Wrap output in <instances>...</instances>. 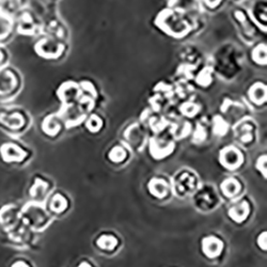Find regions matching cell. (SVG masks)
Segmentation results:
<instances>
[{
  "instance_id": "1",
  "label": "cell",
  "mask_w": 267,
  "mask_h": 267,
  "mask_svg": "<svg viewBox=\"0 0 267 267\" xmlns=\"http://www.w3.org/2000/svg\"><path fill=\"white\" fill-rule=\"evenodd\" d=\"M155 24L166 35L173 37H183L190 31V26L176 11L166 9L157 15Z\"/></svg>"
},
{
  "instance_id": "2",
  "label": "cell",
  "mask_w": 267,
  "mask_h": 267,
  "mask_svg": "<svg viewBox=\"0 0 267 267\" xmlns=\"http://www.w3.org/2000/svg\"><path fill=\"white\" fill-rule=\"evenodd\" d=\"M219 202V197L216 190L211 185H203L194 195V204L196 208L202 212L214 210Z\"/></svg>"
},
{
  "instance_id": "3",
  "label": "cell",
  "mask_w": 267,
  "mask_h": 267,
  "mask_svg": "<svg viewBox=\"0 0 267 267\" xmlns=\"http://www.w3.org/2000/svg\"><path fill=\"white\" fill-rule=\"evenodd\" d=\"M174 149H176V143L172 138L155 135L153 138L150 139L149 151L154 160H161L167 159L173 153Z\"/></svg>"
},
{
  "instance_id": "4",
  "label": "cell",
  "mask_w": 267,
  "mask_h": 267,
  "mask_svg": "<svg viewBox=\"0 0 267 267\" xmlns=\"http://www.w3.org/2000/svg\"><path fill=\"white\" fill-rule=\"evenodd\" d=\"M219 163L227 170H236L244 163V154L235 145H227L219 151Z\"/></svg>"
},
{
  "instance_id": "5",
  "label": "cell",
  "mask_w": 267,
  "mask_h": 267,
  "mask_svg": "<svg viewBox=\"0 0 267 267\" xmlns=\"http://www.w3.org/2000/svg\"><path fill=\"white\" fill-rule=\"evenodd\" d=\"M197 186V177L188 169H183L176 174L173 179V188L177 195L184 197L193 193Z\"/></svg>"
},
{
  "instance_id": "6",
  "label": "cell",
  "mask_w": 267,
  "mask_h": 267,
  "mask_svg": "<svg viewBox=\"0 0 267 267\" xmlns=\"http://www.w3.org/2000/svg\"><path fill=\"white\" fill-rule=\"evenodd\" d=\"M169 121L168 132L172 139L181 140L192 133V124L181 114H176L172 118L169 117Z\"/></svg>"
},
{
  "instance_id": "7",
  "label": "cell",
  "mask_w": 267,
  "mask_h": 267,
  "mask_svg": "<svg viewBox=\"0 0 267 267\" xmlns=\"http://www.w3.org/2000/svg\"><path fill=\"white\" fill-rule=\"evenodd\" d=\"M225 244L223 241L216 235H209L202 238L201 241V250L204 257L208 259H216L221 255Z\"/></svg>"
},
{
  "instance_id": "8",
  "label": "cell",
  "mask_w": 267,
  "mask_h": 267,
  "mask_svg": "<svg viewBox=\"0 0 267 267\" xmlns=\"http://www.w3.org/2000/svg\"><path fill=\"white\" fill-rule=\"evenodd\" d=\"M36 52L39 56L45 59H57L61 56L63 45L53 40L45 39L36 43Z\"/></svg>"
},
{
  "instance_id": "9",
  "label": "cell",
  "mask_w": 267,
  "mask_h": 267,
  "mask_svg": "<svg viewBox=\"0 0 267 267\" xmlns=\"http://www.w3.org/2000/svg\"><path fill=\"white\" fill-rule=\"evenodd\" d=\"M220 112L228 121L229 119L239 120L245 113V106L243 103L237 100H233L231 97L223 99L220 105Z\"/></svg>"
},
{
  "instance_id": "10",
  "label": "cell",
  "mask_w": 267,
  "mask_h": 267,
  "mask_svg": "<svg viewBox=\"0 0 267 267\" xmlns=\"http://www.w3.org/2000/svg\"><path fill=\"white\" fill-rule=\"evenodd\" d=\"M251 213V208L247 199H241L233 203L228 210V216L235 223H242L248 219Z\"/></svg>"
},
{
  "instance_id": "11",
  "label": "cell",
  "mask_w": 267,
  "mask_h": 267,
  "mask_svg": "<svg viewBox=\"0 0 267 267\" xmlns=\"http://www.w3.org/2000/svg\"><path fill=\"white\" fill-rule=\"evenodd\" d=\"M80 92L81 88L79 84L74 83V81H65L59 87L57 95L64 104H71L79 99Z\"/></svg>"
},
{
  "instance_id": "12",
  "label": "cell",
  "mask_w": 267,
  "mask_h": 267,
  "mask_svg": "<svg viewBox=\"0 0 267 267\" xmlns=\"http://www.w3.org/2000/svg\"><path fill=\"white\" fill-rule=\"evenodd\" d=\"M149 194L155 199H163L170 193V184L165 177H154L148 183Z\"/></svg>"
},
{
  "instance_id": "13",
  "label": "cell",
  "mask_w": 267,
  "mask_h": 267,
  "mask_svg": "<svg viewBox=\"0 0 267 267\" xmlns=\"http://www.w3.org/2000/svg\"><path fill=\"white\" fill-rule=\"evenodd\" d=\"M235 136L238 142L242 144H251L255 137V125L250 121L241 122L235 128Z\"/></svg>"
},
{
  "instance_id": "14",
  "label": "cell",
  "mask_w": 267,
  "mask_h": 267,
  "mask_svg": "<svg viewBox=\"0 0 267 267\" xmlns=\"http://www.w3.org/2000/svg\"><path fill=\"white\" fill-rule=\"evenodd\" d=\"M249 101L255 106H262L267 100V87L262 81H255L247 92Z\"/></svg>"
},
{
  "instance_id": "15",
  "label": "cell",
  "mask_w": 267,
  "mask_h": 267,
  "mask_svg": "<svg viewBox=\"0 0 267 267\" xmlns=\"http://www.w3.org/2000/svg\"><path fill=\"white\" fill-rule=\"evenodd\" d=\"M243 189V184L235 177H230L223 179L220 183V193L227 199L237 197Z\"/></svg>"
},
{
  "instance_id": "16",
  "label": "cell",
  "mask_w": 267,
  "mask_h": 267,
  "mask_svg": "<svg viewBox=\"0 0 267 267\" xmlns=\"http://www.w3.org/2000/svg\"><path fill=\"white\" fill-rule=\"evenodd\" d=\"M0 153H1L3 160L8 162L21 161L26 157L25 151L14 143L3 144L0 149Z\"/></svg>"
},
{
  "instance_id": "17",
  "label": "cell",
  "mask_w": 267,
  "mask_h": 267,
  "mask_svg": "<svg viewBox=\"0 0 267 267\" xmlns=\"http://www.w3.org/2000/svg\"><path fill=\"white\" fill-rule=\"evenodd\" d=\"M169 118L165 114L154 112L150 119L148 120L146 124L149 125V128L154 135H161L169 126Z\"/></svg>"
},
{
  "instance_id": "18",
  "label": "cell",
  "mask_w": 267,
  "mask_h": 267,
  "mask_svg": "<svg viewBox=\"0 0 267 267\" xmlns=\"http://www.w3.org/2000/svg\"><path fill=\"white\" fill-rule=\"evenodd\" d=\"M210 126L211 133H213L217 137H225L230 130V122L222 114H215L211 120Z\"/></svg>"
},
{
  "instance_id": "19",
  "label": "cell",
  "mask_w": 267,
  "mask_h": 267,
  "mask_svg": "<svg viewBox=\"0 0 267 267\" xmlns=\"http://www.w3.org/2000/svg\"><path fill=\"white\" fill-rule=\"evenodd\" d=\"M192 132H193L192 140L194 143L196 144L204 143L210 136V132H211L210 124L203 119L198 120L197 123H196L195 128L192 129Z\"/></svg>"
},
{
  "instance_id": "20",
  "label": "cell",
  "mask_w": 267,
  "mask_h": 267,
  "mask_svg": "<svg viewBox=\"0 0 267 267\" xmlns=\"http://www.w3.org/2000/svg\"><path fill=\"white\" fill-rule=\"evenodd\" d=\"M214 77H215V71L214 69L208 65V67L203 68L202 70L196 74L195 76V83L200 88H209L210 86L213 85L214 83Z\"/></svg>"
},
{
  "instance_id": "21",
  "label": "cell",
  "mask_w": 267,
  "mask_h": 267,
  "mask_svg": "<svg viewBox=\"0 0 267 267\" xmlns=\"http://www.w3.org/2000/svg\"><path fill=\"white\" fill-rule=\"evenodd\" d=\"M178 112L184 118L194 119L201 112V105L194 100L183 101L178 106Z\"/></svg>"
},
{
  "instance_id": "22",
  "label": "cell",
  "mask_w": 267,
  "mask_h": 267,
  "mask_svg": "<svg viewBox=\"0 0 267 267\" xmlns=\"http://www.w3.org/2000/svg\"><path fill=\"white\" fill-rule=\"evenodd\" d=\"M119 245V239L111 233H104L97 237L96 246L103 251L110 252L116 249Z\"/></svg>"
},
{
  "instance_id": "23",
  "label": "cell",
  "mask_w": 267,
  "mask_h": 267,
  "mask_svg": "<svg viewBox=\"0 0 267 267\" xmlns=\"http://www.w3.org/2000/svg\"><path fill=\"white\" fill-rule=\"evenodd\" d=\"M125 140H127V142L133 145L134 148H138V146L142 142L143 139V133L141 132L140 126L138 124H133L125 130L124 134Z\"/></svg>"
},
{
  "instance_id": "24",
  "label": "cell",
  "mask_w": 267,
  "mask_h": 267,
  "mask_svg": "<svg viewBox=\"0 0 267 267\" xmlns=\"http://www.w3.org/2000/svg\"><path fill=\"white\" fill-rule=\"evenodd\" d=\"M194 93L195 88L192 84H189V81H179L178 85L174 87V94L181 101L190 100Z\"/></svg>"
},
{
  "instance_id": "25",
  "label": "cell",
  "mask_w": 267,
  "mask_h": 267,
  "mask_svg": "<svg viewBox=\"0 0 267 267\" xmlns=\"http://www.w3.org/2000/svg\"><path fill=\"white\" fill-rule=\"evenodd\" d=\"M177 77L179 81H192L196 76V65L192 63H182L177 69Z\"/></svg>"
},
{
  "instance_id": "26",
  "label": "cell",
  "mask_w": 267,
  "mask_h": 267,
  "mask_svg": "<svg viewBox=\"0 0 267 267\" xmlns=\"http://www.w3.org/2000/svg\"><path fill=\"white\" fill-rule=\"evenodd\" d=\"M16 85V79L12 73L8 72H1L0 73V93H9L10 91H12Z\"/></svg>"
},
{
  "instance_id": "27",
  "label": "cell",
  "mask_w": 267,
  "mask_h": 267,
  "mask_svg": "<svg viewBox=\"0 0 267 267\" xmlns=\"http://www.w3.org/2000/svg\"><path fill=\"white\" fill-rule=\"evenodd\" d=\"M69 201L61 194H54L50 202V210L53 213H63L68 209Z\"/></svg>"
},
{
  "instance_id": "28",
  "label": "cell",
  "mask_w": 267,
  "mask_h": 267,
  "mask_svg": "<svg viewBox=\"0 0 267 267\" xmlns=\"http://www.w3.org/2000/svg\"><path fill=\"white\" fill-rule=\"evenodd\" d=\"M42 128L43 132L46 133L47 135L56 136L60 132L61 125H60L58 118H56V116H48L45 118L44 121H43Z\"/></svg>"
},
{
  "instance_id": "29",
  "label": "cell",
  "mask_w": 267,
  "mask_h": 267,
  "mask_svg": "<svg viewBox=\"0 0 267 267\" xmlns=\"http://www.w3.org/2000/svg\"><path fill=\"white\" fill-rule=\"evenodd\" d=\"M108 159L111 162L120 163L127 159V150L121 144H117L108 152Z\"/></svg>"
},
{
  "instance_id": "30",
  "label": "cell",
  "mask_w": 267,
  "mask_h": 267,
  "mask_svg": "<svg viewBox=\"0 0 267 267\" xmlns=\"http://www.w3.org/2000/svg\"><path fill=\"white\" fill-rule=\"evenodd\" d=\"M150 108L156 113H161L166 110L167 108V99L162 95L155 93L149 99Z\"/></svg>"
},
{
  "instance_id": "31",
  "label": "cell",
  "mask_w": 267,
  "mask_h": 267,
  "mask_svg": "<svg viewBox=\"0 0 267 267\" xmlns=\"http://www.w3.org/2000/svg\"><path fill=\"white\" fill-rule=\"evenodd\" d=\"M103 124H104V122H103V119L100 116H97V114H91V116L86 120L85 126L90 133L95 134L99 133L102 129Z\"/></svg>"
},
{
  "instance_id": "32",
  "label": "cell",
  "mask_w": 267,
  "mask_h": 267,
  "mask_svg": "<svg viewBox=\"0 0 267 267\" xmlns=\"http://www.w3.org/2000/svg\"><path fill=\"white\" fill-rule=\"evenodd\" d=\"M153 90L155 93H159V94L162 95L163 97H166L167 100L169 99V97L174 95V86L171 83H169V81H166V80H162V81H160V83H157Z\"/></svg>"
},
{
  "instance_id": "33",
  "label": "cell",
  "mask_w": 267,
  "mask_h": 267,
  "mask_svg": "<svg viewBox=\"0 0 267 267\" xmlns=\"http://www.w3.org/2000/svg\"><path fill=\"white\" fill-rule=\"evenodd\" d=\"M251 57L253 62H255L259 65H266L267 63V51L265 44H259L258 46L254 47L252 51Z\"/></svg>"
},
{
  "instance_id": "34",
  "label": "cell",
  "mask_w": 267,
  "mask_h": 267,
  "mask_svg": "<svg viewBox=\"0 0 267 267\" xmlns=\"http://www.w3.org/2000/svg\"><path fill=\"white\" fill-rule=\"evenodd\" d=\"M46 190H47V183L42 181V179H40V178H36L35 185L32 186L31 190H30L31 197L35 199H40L45 195Z\"/></svg>"
},
{
  "instance_id": "35",
  "label": "cell",
  "mask_w": 267,
  "mask_h": 267,
  "mask_svg": "<svg viewBox=\"0 0 267 267\" xmlns=\"http://www.w3.org/2000/svg\"><path fill=\"white\" fill-rule=\"evenodd\" d=\"M94 97H92L91 95H83L79 96V99L77 100V107L80 109L81 111L87 113L91 111L92 109L94 108Z\"/></svg>"
},
{
  "instance_id": "36",
  "label": "cell",
  "mask_w": 267,
  "mask_h": 267,
  "mask_svg": "<svg viewBox=\"0 0 267 267\" xmlns=\"http://www.w3.org/2000/svg\"><path fill=\"white\" fill-rule=\"evenodd\" d=\"M5 123L9 125L10 128L18 129V128H20L21 126H23L25 121H24V118L21 117V114L14 113V114H12V116L9 117V119L7 120V122Z\"/></svg>"
},
{
  "instance_id": "37",
  "label": "cell",
  "mask_w": 267,
  "mask_h": 267,
  "mask_svg": "<svg viewBox=\"0 0 267 267\" xmlns=\"http://www.w3.org/2000/svg\"><path fill=\"white\" fill-rule=\"evenodd\" d=\"M266 163H267V156H266V154L259 156L258 160H255V163H254V167H255V169H257V171L264 178H266V177H267V167H266Z\"/></svg>"
},
{
  "instance_id": "38",
  "label": "cell",
  "mask_w": 267,
  "mask_h": 267,
  "mask_svg": "<svg viewBox=\"0 0 267 267\" xmlns=\"http://www.w3.org/2000/svg\"><path fill=\"white\" fill-rule=\"evenodd\" d=\"M11 30V21L5 16L0 15V39L7 36Z\"/></svg>"
},
{
  "instance_id": "39",
  "label": "cell",
  "mask_w": 267,
  "mask_h": 267,
  "mask_svg": "<svg viewBox=\"0 0 267 267\" xmlns=\"http://www.w3.org/2000/svg\"><path fill=\"white\" fill-rule=\"evenodd\" d=\"M79 86H80V88L83 89L84 91H86L89 95H91L92 97L96 99V97H97V90L95 88V86L93 85V83H91V81H89V80H84V81H81V83L79 84Z\"/></svg>"
},
{
  "instance_id": "40",
  "label": "cell",
  "mask_w": 267,
  "mask_h": 267,
  "mask_svg": "<svg viewBox=\"0 0 267 267\" xmlns=\"http://www.w3.org/2000/svg\"><path fill=\"white\" fill-rule=\"evenodd\" d=\"M257 245L258 247L262 250V251H266L267 249V232H261L257 237Z\"/></svg>"
},
{
  "instance_id": "41",
  "label": "cell",
  "mask_w": 267,
  "mask_h": 267,
  "mask_svg": "<svg viewBox=\"0 0 267 267\" xmlns=\"http://www.w3.org/2000/svg\"><path fill=\"white\" fill-rule=\"evenodd\" d=\"M204 3L210 8H216L221 2V0H203Z\"/></svg>"
},
{
  "instance_id": "42",
  "label": "cell",
  "mask_w": 267,
  "mask_h": 267,
  "mask_svg": "<svg viewBox=\"0 0 267 267\" xmlns=\"http://www.w3.org/2000/svg\"><path fill=\"white\" fill-rule=\"evenodd\" d=\"M87 262H86V261H85V262H81V264H79L78 266H91L90 264H86Z\"/></svg>"
},
{
  "instance_id": "43",
  "label": "cell",
  "mask_w": 267,
  "mask_h": 267,
  "mask_svg": "<svg viewBox=\"0 0 267 267\" xmlns=\"http://www.w3.org/2000/svg\"><path fill=\"white\" fill-rule=\"evenodd\" d=\"M1 60H2V53L0 52V62H1Z\"/></svg>"
}]
</instances>
